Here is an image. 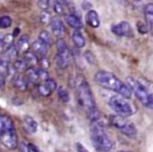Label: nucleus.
<instances>
[{
	"label": "nucleus",
	"instance_id": "nucleus-1",
	"mask_svg": "<svg viewBox=\"0 0 153 152\" xmlns=\"http://www.w3.org/2000/svg\"><path fill=\"white\" fill-rule=\"evenodd\" d=\"M94 81L98 85L105 89H109L117 92L122 97L126 99H130L132 95V91L130 87L126 83L122 82L117 77H115L113 74L105 70H100L94 75Z\"/></svg>",
	"mask_w": 153,
	"mask_h": 152
},
{
	"label": "nucleus",
	"instance_id": "nucleus-2",
	"mask_svg": "<svg viewBox=\"0 0 153 152\" xmlns=\"http://www.w3.org/2000/svg\"><path fill=\"white\" fill-rule=\"evenodd\" d=\"M0 141L9 149H16L18 135L12 118L5 114H0Z\"/></svg>",
	"mask_w": 153,
	"mask_h": 152
},
{
	"label": "nucleus",
	"instance_id": "nucleus-3",
	"mask_svg": "<svg viewBox=\"0 0 153 152\" xmlns=\"http://www.w3.org/2000/svg\"><path fill=\"white\" fill-rule=\"evenodd\" d=\"M90 137H91L92 146L98 151H110L114 147L113 141L105 132L100 122L92 121L90 125Z\"/></svg>",
	"mask_w": 153,
	"mask_h": 152
},
{
	"label": "nucleus",
	"instance_id": "nucleus-4",
	"mask_svg": "<svg viewBox=\"0 0 153 152\" xmlns=\"http://www.w3.org/2000/svg\"><path fill=\"white\" fill-rule=\"evenodd\" d=\"M76 97L78 104L81 106L82 109H84L88 113V115L91 116L94 113H96L97 110V104L94 101V95L91 92L89 85L87 84L86 81H81L78 83L76 91Z\"/></svg>",
	"mask_w": 153,
	"mask_h": 152
},
{
	"label": "nucleus",
	"instance_id": "nucleus-5",
	"mask_svg": "<svg viewBox=\"0 0 153 152\" xmlns=\"http://www.w3.org/2000/svg\"><path fill=\"white\" fill-rule=\"evenodd\" d=\"M127 85L145 107L153 108V95L149 91L148 87L133 78H127Z\"/></svg>",
	"mask_w": 153,
	"mask_h": 152
},
{
	"label": "nucleus",
	"instance_id": "nucleus-6",
	"mask_svg": "<svg viewBox=\"0 0 153 152\" xmlns=\"http://www.w3.org/2000/svg\"><path fill=\"white\" fill-rule=\"evenodd\" d=\"M108 105L111 109L117 114H121L124 116H130L133 113V108H132L131 104L127 99L124 97L120 95H113L109 99Z\"/></svg>",
	"mask_w": 153,
	"mask_h": 152
},
{
	"label": "nucleus",
	"instance_id": "nucleus-7",
	"mask_svg": "<svg viewBox=\"0 0 153 152\" xmlns=\"http://www.w3.org/2000/svg\"><path fill=\"white\" fill-rule=\"evenodd\" d=\"M111 124L117 128L122 133L128 135V136H134L136 134V128L132 123L126 118V116L117 114V115L111 116Z\"/></svg>",
	"mask_w": 153,
	"mask_h": 152
},
{
	"label": "nucleus",
	"instance_id": "nucleus-8",
	"mask_svg": "<svg viewBox=\"0 0 153 152\" xmlns=\"http://www.w3.org/2000/svg\"><path fill=\"white\" fill-rule=\"evenodd\" d=\"M57 48L58 53L56 56V64L60 68H66L69 65L71 56H70V51L63 39L59 38V40L57 41Z\"/></svg>",
	"mask_w": 153,
	"mask_h": 152
},
{
	"label": "nucleus",
	"instance_id": "nucleus-9",
	"mask_svg": "<svg viewBox=\"0 0 153 152\" xmlns=\"http://www.w3.org/2000/svg\"><path fill=\"white\" fill-rule=\"evenodd\" d=\"M111 32L117 37H131L133 35L132 28L127 21H122L111 26Z\"/></svg>",
	"mask_w": 153,
	"mask_h": 152
},
{
	"label": "nucleus",
	"instance_id": "nucleus-10",
	"mask_svg": "<svg viewBox=\"0 0 153 152\" xmlns=\"http://www.w3.org/2000/svg\"><path fill=\"white\" fill-rule=\"evenodd\" d=\"M48 45L45 44L43 41H41L40 39L34 41L32 44V51H34L37 55L38 58H42V57H46L47 51H48Z\"/></svg>",
	"mask_w": 153,
	"mask_h": 152
},
{
	"label": "nucleus",
	"instance_id": "nucleus-11",
	"mask_svg": "<svg viewBox=\"0 0 153 152\" xmlns=\"http://www.w3.org/2000/svg\"><path fill=\"white\" fill-rule=\"evenodd\" d=\"M49 23H51V28L53 31V35L56 37H58V38H61L64 35V25L62 23L61 19L58 17L51 18Z\"/></svg>",
	"mask_w": 153,
	"mask_h": 152
},
{
	"label": "nucleus",
	"instance_id": "nucleus-12",
	"mask_svg": "<svg viewBox=\"0 0 153 152\" xmlns=\"http://www.w3.org/2000/svg\"><path fill=\"white\" fill-rule=\"evenodd\" d=\"M23 128L27 133L34 134V133H36L37 129H38V124L32 116L25 115L23 118Z\"/></svg>",
	"mask_w": 153,
	"mask_h": 152
},
{
	"label": "nucleus",
	"instance_id": "nucleus-13",
	"mask_svg": "<svg viewBox=\"0 0 153 152\" xmlns=\"http://www.w3.org/2000/svg\"><path fill=\"white\" fill-rule=\"evenodd\" d=\"M65 21L70 28H74V30H81L83 28V23L80 20L79 17H76L74 14H68L65 16Z\"/></svg>",
	"mask_w": 153,
	"mask_h": 152
},
{
	"label": "nucleus",
	"instance_id": "nucleus-14",
	"mask_svg": "<svg viewBox=\"0 0 153 152\" xmlns=\"http://www.w3.org/2000/svg\"><path fill=\"white\" fill-rule=\"evenodd\" d=\"M86 21H87L88 25L91 26L94 28H97L100 26V17H99L98 13L94 10H90L86 15Z\"/></svg>",
	"mask_w": 153,
	"mask_h": 152
},
{
	"label": "nucleus",
	"instance_id": "nucleus-15",
	"mask_svg": "<svg viewBox=\"0 0 153 152\" xmlns=\"http://www.w3.org/2000/svg\"><path fill=\"white\" fill-rule=\"evenodd\" d=\"M71 39H72V42L74 44L76 45L78 48H83L86 44V41L84 36L82 35V33L80 32L79 30H76L71 35Z\"/></svg>",
	"mask_w": 153,
	"mask_h": 152
},
{
	"label": "nucleus",
	"instance_id": "nucleus-16",
	"mask_svg": "<svg viewBox=\"0 0 153 152\" xmlns=\"http://www.w3.org/2000/svg\"><path fill=\"white\" fill-rule=\"evenodd\" d=\"M28 40H30V38L26 35H23V36L20 37V39L18 40L17 45H16V47L18 49V53L24 54L30 51V41Z\"/></svg>",
	"mask_w": 153,
	"mask_h": 152
},
{
	"label": "nucleus",
	"instance_id": "nucleus-17",
	"mask_svg": "<svg viewBox=\"0 0 153 152\" xmlns=\"http://www.w3.org/2000/svg\"><path fill=\"white\" fill-rule=\"evenodd\" d=\"M25 75L24 76L26 77L28 83H33V84H37V83L40 81L39 79V74H38V69L36 67H28L27 69L25 70Z\"/></svg>",
	"mask_w": 153,
	"mask_h": 152
},
{
	"label": "nucleus",
	"instance_id": "nucleus-18",
	"mask_svg": "<svg viewBox=\"0 0 153 152\" xmlns=\"http://www.w3.org/2000/svg\"><path fill=\"white\" fill-rule=\"evenodd\" d=\"M2 55H3V57H5L4 59H2V60H5V61H7V62L15 60L18 56V49H17V47H16V45L12 44L11 46L5 48L4 51L2 53Z\"/></svg>",
	"mask_w": 153,
	"mask_h": 152
},
{
	"label": "nucleus",
	"instance_id": "nucleus-19",
	"mask_svg": "<svg viewBox=\"0 0 153 152\" xmlns=\"http://www.w3.org/2000/svg\"><path fill=\"white\" fill-rule=\"evenodd\" d=\"M14 86L21 91L26 90L28 86V81H27V79H26V77L21 76V75L16 77V78L14 79Z\"/></svg>",
	"mask_w": 153,
	"mask_h": 152
},
{
	"label": "nucleus",
	"instance_id": "nucleus-20",
	"mask_svg": "<svg viewBox=\"0 0 153 152\" xmlns=\"http://www.w3.org/2000/svg\"><path fill=\"white\" fill-rule=\"evenodd\" d=\"M23 59L26 62L28 67H35L37 65V63L39 62V58L37 57V55L33 51H28L26 53H24Z\"/></svg>",
	"mask_w": 153,
	"mask_h": 152
},
{
	"label": "nucleus",
	"instance_id": "nucleus-21",
	"mask_svg": "<svg viewBox=\"0 0 153 152\" xmlns=\"http://www.w3.org/2000/svg\"><path fill=\"white\" fill-rule=\"evenodd\" d=\"M145 19L148 26H153V3H148L145 7Z\"/></svg>",
	"mask_w": 153,
	"mask_h": 152
},
{
	"label": "nucleus",
	"instance_id": "nucleus-22",
	"mask_svg": "<svg viewBox=\"0 0 153 152\" xmlns=\"http://www.w3.org/2000/svg\"><path fill=\"white\" fill-rule=\"evenodd\" d=\"M14 68H15V70L18 72H24L28 68V66H27V64H26V62L24 61V59H22V60L18 59L14 62Z\"/></svg>",
	"mask_w": 153,
	"mask_h": 152
},
{
	"label": "nucleus",
	"instance_id": "nucleus-23",
	"mask_svg": "<svg viewBox=\"0 0 153 152\" xmlns=\"http://www.w3.org/2000/svg\"><path fill=\"white\" fill-rule=\"evenodd\" d=\"M39 39H40L41 41H43L45 44L48 45V46H51V43H53V39H51V36L46 32V31H42V32L39 34Z\"/></svg>",
	"mask_w": 153,
	"mask_h": 152
},
{
	"label": "nucleus",
	"instance_id": "nucleus-24",
	"mask_svg": "<svg viewBox=\"0 0 153 152\" xmlns=\"http://www.w3.org/2000/svg\"><path fill=\"white\" fill-rule=\"evenodd\" d=\"M58 95H59V98L61 99L62 102L67 103V102L69 101V95H68L67 90H66L65 88H63L62 86L58 88Z\"/></svg>",
	"mask_w": 153,
	"mask_h": 152
},
{
	"label": "nucleus",
	"instance_id": "nucleus-25",
	"mask_svg": "<svg viewBox=\"0 0 153 152\" xmlns=\"http://www.w3.org/2000/svg\"><path fill=\"white\" fill-rule=\"evenodd\" d=\"M12 25V19L9 16L0 17V28H7Z\"/></svg>",
	"mask_w": 153,
	"mask_h": 152
},
{
	"label": "nucleus",
	"instance_id": "nucleus-26",
	"mask_svg": "<svg viewBox=\"0 0 153 152\" xmlns=\"http://www.w3.org/2000/svg\"><path fill=\"white\" fill-rule=\"evenodd\" d=\"M37 90H38V92L40 93L42 97H48V95L53 92V91H51L48 88H47L46 85H45L44 83H42V84H39Z\"/></svg>",
	"mask_w": 153,
	"mask_h": 152
},
{
	"label": "nucleus",
	"instance_id": "nucleus-27",
	"mask_svg": "<svg viewBox=\"0 0 153 152\" xmlns=\"http://www.w3.org/2000/svg\"><path fill=\"white\" fill-rule=\"evenodd\" d=\"M43 83H44L45 85H46V87L49 89L51 91H53L57 89V82H56L53 79H51V78H47L46 80L43 81Z\"/></svg>",
	"mask_w": 153,
	"mask_h": 152
},
{
	"label": "nucleus",
	"instance_id": "nucleus-28",
	"mask_svg": "<svg viewBox=\"0 0 153 152\" xmlns=\"http://www.w3.org/2000/svg\"><path fill=\"white\" fill-rule=\"evenodd\" d=\"M20 148H21L22 151H30V152H37L39 151L38 148L36 147V146L32 145V144H24V143H21V145H20Z\"/></svg>",
	"mask_w": 153,
	"mask_h": 152
},
{
	"label": "nucleus",
	"instance_id": "nucleus-29",
	"mask_svg": "<svg viewBox=\"0 0 153 152\" xmlns=\"http://www.w3.org/2000/svg\"><path fill=\"white\" fill-rule=\"evenodd\" d=\"M51 5H53V9L56 13L57 14L63 13V7H62V4L59 2V1H57V0H53V1H51Z\"/></svg>",
	"mask_w": 153,
	"mask_h": 152
},
{
	"label": "nucleus",
	"instance_id": "nucleus-30",
	"mask_svg": "<svg viewBox=\"0 0 153 152\" xmlns=\"http://www.w3.org/2000/svg\"><path fill=\"white\" fill-rule=\"evenodd\" d=\"M84 56H85L86 61H87L89 64L94 65V64L96 63V57H94V54H92L91 51H86V53L84 54Z\"/></svg>",
	"mask_w": 153,
	"mask_h": 152
},
{
	"label": "nucleus",
	"instance_id": "nucleus-31",
	"mask_svg": "<svg viewBox=\"0 0 153 152\" xmlns=\"http://www.w3.org/2000/svg\"><path fill=\"white\" fill-rule=\"evenodd\" d=\"M38 74H39V79H40V81H44L48 78V74H47V72L44 68L38 69Z\"/></svg>",
	"mask_w": 153,
	"mask_h": 152
},
{
	"label": "nucleus",
	"instance_id": "nucleus-32",
	"mask_svg": "<svg viewBox=\"0 0 153 152\" xmlns=\"http://www.w3.org/2000/svg\"><path fill=\"white\" fill-rule=\"evenodd\" d=\"M51 15H49L47 12H43L42 14H41V21L43 22V23H48L49 21H51Z\"/></svg>",
	"mask_w": 153,
	"mask_h": 152
},
{
	"label": "nucleus",
	"instance_id": "nucleus-33",
	"mask_svg": "<svg viewBox=\"0 0 153 152\" xmlns=\"http://www.w3.org/2000/svg\"><path fill=\"white\" fill-rule=\"evenodd\" d=\"M5 80H7V76L0 72V90H3L5 87Z\"/></svg>",
	"mask_w": 153,
	"mask_h": 152
},
{
	"label": "nucleus",
	"instance_id": "nucleus-34",
	"mask_svg": "<svg viewBox=\"0 0 153 152\" xmlns=\"http://www.w3.org/2000/svg\"><path fill=\"white\" fill-rule=\"evenodd\" d=\"M39 5H40L41 9L46 10L47 7H49V4H48V0H40V1H39Z\"/></svg>",
	"mask_w": 153,
	"mask_h": 152
},
{
	"label": "nucleus",
	"instance_id": "nucleus-35",
	"mask_svg": "<svg viewBox=\"0 0 153 152\" xmlns=\"http://www.w3.org/2000/svg\"><path fill=\"white\" fill-rule=\"evenodd\" d=\"M137 26H138V30H140V32L142 33V34H145V33H147V26H146V24H143L142 22H138Z\"/></svg>",
	"mask_w": 153,
	"mask_h": 152
},
{
	"label": "nucleus",
	"instance_id": "nucleus-36",
	"mask_svg": "<svg viewBox=\"0 0 153 152\" xmlns=\"http://www.w3.org/2000/svg\"><path fill=\"white\" fill-rule=\"evenodd\" d=\"M40 62H41V65H42V68L48 67L49 63H48V61H47L46 57H42V58H40Z\"/></svg>",
	"mask_w": 153,
	"mask_h": 152
},
{
	"label": "nucleus",
	"instance_id": "nucleus-37",
	"mask_svg": "<svg viewBox=\"0 0 153 152\" xmlns=\"http://www.w3.org/2000/svg\"><path fill=\"white\" fill-rule=\"evenodd\" d=\"M18 32H19V30H18V28H16L15 31H14V34H13V36L15 37V36H17L18 35Z\"/></svg>",
	"mask_w": 153,
	"mask_h": 152
},
{
	"label": "nucleus",
	"instance_id": "nucleus-38",
	"mask_svg": "<svg viewBox=\"0 0 153 152\" xmlns=\"http://www.w3.org/2000/svg\"><path fill=\"white\" fill-rule=\"evenodd\" d=\"M134 1H140V0H134Z\"/></svg>",
	"mask_w": 153,
	"mask_h": 152
},
{
	"label": "nucleus",
	"instance_id": "nucleus-39",
	"mask_svg": "<svg viewBox=\"0 0 153 152\" xmlns=\"http://www.w3.org/2000/svg\"><path fill=\"white\" fill-rule=\"evenodd\" d=\"M61 1H66V0H61Z\"/></svg>",
	"mask_w": 153,
	"mask_h": 152
}]
</instances>
